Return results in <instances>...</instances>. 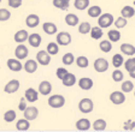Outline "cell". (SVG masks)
<instances>
[{"instance_id":"42","label":"cell","mask_w":135,"mask_h":132,"mask_svg":"<svg viewBox=\"0 0 135 132\" xmlns=\"http://www.w3.org/2000/svg\"><path fill=\"white\" fill-rule=\"evenodd\" d=\"M115 25H116V28L117 29H122V28H124V27L128 24V22H127V18H124V17H118V18H116V20L115 22Z\"/></svg>"},{"instance_id":"15","label":"cell","mask_w":135,"mask_h":132,"mask_svg":"<svg viewBox=\"0 0 135 132\" xmlns=\"http://www.w3.org/2000/svg\"><path fill=\"white\" fill-rule=\"evenodd\" d=\"M39 23H40V17L37 14L31 13L25 18V24H27V27H29V28H36V27L39 25Z\"/></svg>"},{"instance_id":"5","label":"cell","mask_w":135,"mask_h":132,"mask_svg":"<svg viewBox=\"0 0 135 132\" xmlns=\"http://www.w3.org/2000/svg\"><path fill=\"white\" fill-rule=\"evenodd\" d=\"M93 66H94V70H95L97 72L103 73L109 70V61H107L105 58H98V59L94 61Z\"/></svg>"},{"instance_id":"33","label":"cell","mask_w":135,"mask_h":132,"mask_svg":"<svg viewBox=\"0 0 135 132\" xmlns=\"http://www.w3.org/2000/svg\"><path fill=\"white\" fill-rule=\"evenodd\" d=\"M123 64H124V58L122 54H115L112 56V65L115 66V68H119Z\"/></svg>"},{"instance_id":"24","label":"cell","mask_w":135,"mask_h":132,"mask_svg":"<svg viewBox=\"0 0 135 132\" xmlns=\"http://www.w3.org/2000/svg\"><path fill=\"white\" fill-rule=\"evenodd\" d=\"M16 129L18 131H28L30 129V121L27 120V119H20L16 124Z\"/></svg>"},{"instance_id":"12","label":"cell","mask_w":135,"mask_h":132,"mask_svg":"<svg viewBox=\"0 0 135 132\" xmlns=\"http://www.w3.org/2000/svg\"><path fill=\"white\" fill-rule=\"evenodd\" d=\"M6 64H7V67L11 71H13V72H18V71H21L23 68V65L21 62V60H18L17 58L16 59H8Z\"/></svg>"},{"instance_id":"23","label":"cell","mask_w":135,"mask_h":132,"mask_svg":"<svg viewBox=\"0 0 135 132\" xmlns=\"http://www.w3.org/2000/svg\"><path fill=\"white\" fill-rule=\"evenodd\" d=\"M87 13H88V16H89V17H92V18H98L99 16L103 13V11H101V7H100V6L94 5V6H90V7H88Z\"/></svg>"},{"instance_id":"21","label":"cell","mask_w":135,"mask_h":132,"mask_svg":"<svg viewBox=\"0 0 135 132\" xmlns=\"http://www.w3.org/2000/svg\"><path fill=\"white\" fill-rule=\"evenodd\" d=\"M28 36H29V34H28V31H25V30H18L15 34V36H13V39H15V41H16L17 43H23V42H25L27 40H28Z\"/></svg>"},{"instance_id":"9","label":"cell","mask_w":135,"mask_h":132,"mask_svg":"<svg viewBox=\"0 0 135 132\" xmlns=\"http://www.w3.org/2000/svg\"><path fill=\"white\" fill-rule=\"evenodd\" d=\"M28 54H29L28 48H27V46L23 45V43H20V45L16 47V49H15V55H16V58L18 60L25 59V58L28 56Z\"/></svg>"},{"instance_id":"32","label":"cell","mask_w":135,"mask_h":132,"mask_svg":"<svg viewBox=\"0 0 135 132\" xmlns=\"http://www.w3.org/2000/svg\"><path fill=\"white\" fill-rule=\"evenodd\" d=\"M99 48H100L101 52H104V53H109V52H111V49H112V42L110 41V40H104V41H100V43H99Z\"/></svg>"},{"instance_id":"38","label":"cell","mask_w":135,"mask_h":132,"mask_svg":"<svg viewBox=\"0 0 135 132\" xmlns=\"http://www.w3.org/2000/svg\"><path fill=\"white\" fill-rule=\"evenodd\" d=\"M90 29H92V27H90L89 23L88 22H82V23H80V25H79V33L82 34V35H86L90 31Z\"/></svg>"},{"instance_id":"10","label":"cell","mask_w":135,"mask_h":132,"mask_svg":"<svg viewBox=\"0 0 135 132\" xmlns=\"http://www.w3.org/2000/svg\"><path fill=\"white\" fill-rule=\"evenodd\" d=\"M20 85L21 84H20V81H18V79H11V81L5 85L4 91H5L6 94H15L16 91H18Z\"/></svg>"},{"instance_id":"47","label":"cell","mask_w":135,"mask_h":132,"mask_svg":"<svg viewBox=\"0 0 135 132\" xmlns=\"http://www.w3.org/2000/svg\"><path fill=\"white\" fill-rule=\"evenodd\" d=\"M133 127H135V124H134V121L129 120V121H127V123L124 124V127H123V129H124V130H132Z\"/></svg>"},{"instance_id":"7","label":"cell","mask_w":135,"mask_h":132,"mask_svg":"<svg viewBox=\"0 0 135 132\" xmlns=\"http://www.w3.org/2000/svg\"><path fill=\"white\" fill-rule=\"evenodd\" d=\"M36 61L37 64L42 66H47L51 62V54L47 53V51H40L36 54Z\"/></svg>"},{"instance_id":"18","label":"cell","mask_w":135,"mask_h":132,"mask_svg":"<svg viewBox=\"0 0 135 132\" xmlns=\"http://www.w3.org/2000/svg\"><path fill=\"white\" fill-rule=\"evenodd\" d=\"M93 85H94L93 81L90 78H88V77H83V78H81L79 81V87L82 90H90L93 88Z\"/></svg>"},{"instance_id":"35","label":"cell","mask_w":135,"mask_h":132,"mask_svg":"<svg viewBox=\"0 0 135 132\" xmlns=\"http://www.w3.org/2000/svg\"><path fill=\"white\" fill-rule=\"evenodd\" d=\"M17 118V113L16 110L13 109H8L5 112V114H4V120L6 121V123H12V121H15Z\"/></svg>"},{"instance_id":"20","label":"cell","mask_w":135,"mask_h":132,"mask_svg":"<svg viewBox=\"0 0 135 132\" xmlns=\"http://www.w3.org/2000/svg\"><path fill=\"white\" fill-rule=\"evenodd\" d=\"M23 68H24L28 73H34L37 70V61L36 60H31V59L27 60L25 64L23 65Z\"/></svg>"},{"instance_id":"14","label":"cell","mask_w":135,"mask_h":132,"mask_svg":"<svg viewBox=\"0 0 135 132\" xmlns=\"http://www.w3.org/2000/svg\"><path fill=\"white\" fill-rule=\"evenodd\" d=\"M29 42V45L31 46V47L34 48H37L40 45H41L42 42V37L40 36L39 34H36V33H34V34H30L28 36V40H27Z\"/></svg>"},{"instance_id":"6","label":"cell","mask_w":135,"mask_h":132,"mask_svg":"<svg viewBox=\"0 0 135 132\" xmlns=\"http://www.w3.org/2000/svg\"><path fill=\"white\" fill-rule=\"evenodd\" d=\"M110 101L116 106H119V104L124 103L126 95H124L123 91H113V93L110 94Z\"/></svg>"},{"instance_id":"49","label":"cell","mask_w":135,"mask_h":132,"mask_svg":"<svg viewBox=\"0 0 135 132\" xmlns=\"http://www.w3.org/2000/svg\"><path fill=\"white\" fill-rule=\"evenodd\" d=\"M134 6H135V0H134Z\"/></svg>"},{"instance_id":"8","label":"cell","mask_w":135,"mask_h":132,"mask_svg":"<svg viewBox=\"0 0 135 132\" xmlns=\"http://www.w3.org/2000/svg\"><path fill=\"white\" fill-rule=\"evenodd\" d=\"M23 115H24V118L29 121L35 120V119L37 118V115H39V109L34 106L33 107H27V108L23 110Z\"/></svg>"},{"instance_id":"40","label":"cell","mask_w":135,"mask_h":132,"mask_svg":"<svg viewBox=\"0 0 135 132\" xmlns=\"http://www.w3.org/2000/svg\"><path fill=\"white\" fill-rule=\"evenodd\" d=\"M123 65H124V68H126L128 72H129V71H132L133 68H135V58H134V56H130L129 59L124 61Z\"/></svg>"},{"instance_id":"50","label":"cell","mask_w":135,"mask_h":132,"mask_svg":"<svg viewBox=\"0 0 135 132\" xmlns=\"http://www.w3.org/2000/svg\"><path fill=\"white\" fill-rule=\"evenodd\" d=\"M134 96H135V93H134Z\"/></svg>"},{"instance_id":"26","label":"cell","mask_w":135,"mask_h":132,"mask_svg":"<svg viewBox=\"0 0 135 132\" xmlns=\"http://www.w3.org/2000/svg\"><path fill=\"white\" fill-rule=\"evenodd\" d=\"M53 6L59 10L66 11L70 6V0H53Z\"/></svg>"},{"instance_id":"28","label":"cell","mask_w":135,"mask_h":132,"mask_svg":"<svg viewBox=\"0 0 135 132\" xmlns=\"http://www.w3.org/2000/svg\"><path fill=\"white\" fill-rule=\"evenodd\" d=\"M106 126H107V124L104 119H97L92 125L94 131H104V130H106Z\"/></svg>"},{"instance_id":"30","label":"cell","mask_w":135,"mask_h":132,"mask_svg":"<svg viewBox=\"0 0 135 132\" xmlns=\"http://www.w3.org/2000/svg\"><path fill=\"white\" fill-rule=\"evenodd\" d=\"M89 3H90L89 0H75L74 6H75V9L83 11V10H87L89 7Z\"/></svg>"},{"instance_id":"51","label":"cell","mask_w":135,"mask_h":132,"mask_svg":"<svg viewBox=\"0 0 135 132\" xmlns=\"http://www.w3.org/2000/svg\"><path fill=\"white\" fill-rule=\"evenodd\" d=\"M0 3H1V0H0Z\"/></svg>"},{"instance_id":"39","label":"cell","mask_w":135,"mask_h":132,"mask_svg":"<svg viewBox=\"0 0 135 132\" xmlns=\"http://www.w3.org/2000/svg\"><path fill=\"white\" fill-rule=\"evenodd\" d=\"M121 89H122V91H123L124 94L130 93V91H133V89H134V84H133L132 81H126V82L122 83Z\"/></svg>"},{"instance_id":"34","label":"cell","mask_w":135,"mask_h":132,"mask_svg":"<svg viewBox=\"0 0 135 132\" xmlns=\"http://www.w3.org/2000/svg\"><path fill=\"white\" fill-rule=\"evenodd\" d=\"M75 62L80 68H86V67H88V65H89L88 58L87 56H83V55L77 56V59H75Z\"/></svg>"},{"instance_id":"48","label":"cell","mask_w":135,"mask_h":132,"mask_svg":"<svg viewBox=\"0 0 135 132\" xmlns=\"http://www.w3.org/2000/svg\"><path fill=\"white\" fill-rule=\"evenodd\" d=\"M129 76H130V78L135 79V68H133L132 71H129Z\"/></svg>"},{"instance_id":"31","label":"cell","mask_w":135,"mask_h":132,"mask_svg":"<svg viewBox=\"0 0 135 132\" xmlns=\"http://www.w3.org/2000/svg\"><path fill=\"white\" fill-rule=\"evenodd\" d=\"M107 37L111 42H118L121 40V33L116 29H112V30L107 31Z\"/></svg>"},{"instance_id":"17","label":"cell","mask_w":135,"mask_h":132,"mask_svg":"<svg viewBox=\"0 0 135 132\" xmlns=\"http://www.w3.org/2000/svg\"><path fill=\"white\" fill-rule=\"evenodd\" d=\"M62 83L64 87L69 88V87H73V85L76 84V76L74 75V73H70L68 72L66 75H65V77L62 79Z\"/></svg>"},{"instance_id":"37","label":"cell","mask_w":135,"mask_h":132,"mask_svg":"<svg viewBox=\"0 0 135 132\" xmlns=\"http://www.w3.org/2000/svg\"><path fill=\"white\" fill-rule=\"evenodd\" d=\"M62 61L64 65L70 66V65H73L74 62H75V56H74L73 53H65L62 58Z\"/></svg>"},{"instance_id":"3","label":"cell","mask_w":135,"mask_h":132,"mask_svg":"<svg viewBox=\"0 0 135 132\" xmlns=\"http://www.w3.org/2000/svg\"><path fill=\"white\" fill-rule=\"evenodd\" d=\"M65 104V97L63 95H52L48 98V106L52 108H62Z\"/></svg>"},{"instance_id":"46","label":"cell","mask_w":135,"mask_h":132,"mask_svg":"<svg viewBox=\"0 0 135 132\" xmlns=\"http://www.w3.org/2000/svg\"><path fill=\"white\" fill-rule=\"evenodd\" d=\"M27 102H28V101H27V98H25V97H22V98H21L20 104H18V108H20V110H22V112H23V110H24L25 108L28 107Z\"/></svg>"},{"instance_id":"1","label":"cell","mask_w":135,"mask_h":132,"mask_svg":"<svg viewBox=\"0 0 135 132\" xmlns=\"http://www.w3.org/2000/svg\"><path fill=\"white\" fill-rule=\"evenodd\" d=\"M115 22V18L111 13H101L98 17V24L101 29H106L113 24Z\"/></svg>"},{"instance_id":"36","label":"cell","mask_w":135,"mask_h":132,"mask_svg":"<svg viewBox=\"0 0 135 132\" xmlns=\"http://www.w3.org/2000/svg\"><path fill=\"white\" fill-rule=\"evenodd\" d=\"M46 51H47V53L51 54V55H56V54H58V52H59V45L57 42H50L47 45Z\"/></svg>"},{"instance_id":"22","label":"cell","mask_w":135,"mask_h":132,"mask_svg":"<svg viewBox=\"0 0 135 132\" xmlns=\"http://www.w3.org/2000/svg\"><path fill=\"white\" fill-rule=\"evenodd\" d=\"M121 52L122 54H126L128 56H133L135 54V47L133 45H130V43H122Z\"/></svg>"},{"instance_id":"45","label":"cell","mask_w":135,"mask_h":132,"mask_svg":"<svg viewBox=\"0 0 135 132\" xmlns=\"http://www.w3.org/2000/svg\"><path fill=\"white\" fill-rule=\"evenodd\" d=\"M66 73H68V70H66V68H64V67H58V68H57L56 75H57V77H58V78L62 81V79L65 77V75H66Z\"/></svg>"},{"instance_id":"43","label":"cell","mask_w":135,"mask_h":132,"mask_svg":"<svg viewBox=\"0 0 135 132\" xmlns=\"http://www.w3.org/2000/svg\"><path fill=\"white\" fill-rule=\"evenodd\" d=\"M123 77H124L123 76V72H122L121 70H118V68L112 72V79L116 82V83H117V82H122V81H123Z\"/></svg>"},{"instance_id":"25","label":"cell","mask_w":135,"mask_h":132,"mask_svg":"<svg viewBox=\"0 0 135 132\" xmlns=\"http://www.w3.org/2000/svg\"><path fill=\"white\" fill-rule=\"evenodd\" d=\"M79 22H80V19L76 14L68 13L66 16H65V23H66L69 27H76L77 24H79Z\"/></svg>"},{"instance_id":"2","label":"cell","mask_w":135,"mask_h":132,"mask_svg":"<svg viewBox=\"0 0 135 132\" xmlns=\"http://www.w3.org/2000/svg\"><path fill=\"white\" fill-rule=\"evenodd\" d=\"M79 109L83 114H89L94 109V103L90 98H82L79 102Z\"/></svg>"},{"instance_id":"4","label":"cell","mask_w":135,"mask_h":132,"mask_svg":"<svg viewBox=\"0 0 135 132\" xmlns=\"http://www.w3.org/2000/svg\"><path fill=\"white\" fill-rule=\"evenodd\" d=\"M56 41L59 46H68L71 43L73 37H71V35L69 34L68 31H60V33H58V35H57Z\"/></svg>"},{"instance_id":"41","label":"cell","mask_w":135,"mask_h":132,"mask_svg":"<svg viewBox=\"0 0 135 132\" xmlns=\"http://www.w3.org/2000/svg\"><path fill=\"white\" fill-rule=\"evenodd\" d=\"M11 18V12L7 9H0V22H6Z\"/></svg>"},{"instance_id":"27","label":"cell","mask_w":135,"mask_h":132,"mask_svg":"<svg viewBox=\"0 0 135 132\" xmlns=\"http://www.w3.org/2000/svg\"><path fill=\"white\" fill-rule=\"evenodd\" d=\"M121 16L124 18H132L135 16V9L133 6H124L123 9L121 10Z\"/></svg>"},{"instance_id":"16","label":"cell","mask_w":135,"mask_h":132,"mask_svg":"<svg viewBox=\"0 0 135 132\" xmlns=\"http://www.w3.org/2000/svg\"><path fill=\"white\" fill-rule=\"evenodd\" d=\"M24 97L27 98L28 102H35L37 100V97H39V91L35 90L34 88H29V89L25 90Z\"/></svg>"},{"instance_id":"13","label":"cell","mask_w":135,"mask_h":132,"mask_svg":"<svg viewBox=\"0 0 135 132\" xmlns=\"http://www.w3.org/2000/svg\"><path fill=\"white\" fill-rule=\"evenodd\" d=\"M90 127H92V124L86 118H82L76 121V130H79V131H88Z\"/></svg>"},{"instance_id":"11","label":"cell","mask_w":135,"mask_h":132,"mask_svg":"<svg viewBox=\"0 0 135 132\" xmlns=\"http://www.w3.org/2000/svg\"><path fill=\"white\" fill-rule=\"evenodd\" d=\"M39 93L44 96H47L52 93V84L48 81H42L39 84Z\"/></svg>"},{"instance_id":"19","label":"cell","mask_w":135,"mask_h":132,"mask_svg":"<svg viewBox=\"0 0 135 132\" xmlns=\"http://www.w3.org/2000/svg\"><path fill=\"white\" fill-rule=\"evenodd\" d=\"M42 30L45 31L47 35H54L57 31H58V29H57V25L54 23L46 22V23H44V25H42Z\"/></svg>"},{"instance_id":"44","label":"cell","mask_w":135,"mask_h":132,"mask_svg":"<svg viewBox=\"0 0 135 132\" xmlns=\"http://www.w3.org/2000/svg\"><path fill=\"white\" fill-rule=\"evenodd\" d=\"M7 4L12 9H18V7L22 6V0H8Z\"/></svg>"},{"instance_id":"29","label":"cell","mask_w":135,"mask_h":132,"mask_svg":"<svg viewBox=\"0 0 135 132\" xmlns=\"http://www.w3.org/2000/svg\"><path fill=\"white\" fill-rule=\"evenodd\" d=\"M89 34H90V36H92V39L100 40L101 37H103V35H104V31H103V29L98 25V27H93V28L90 29Z\"/></svg>"}]
</instances>
